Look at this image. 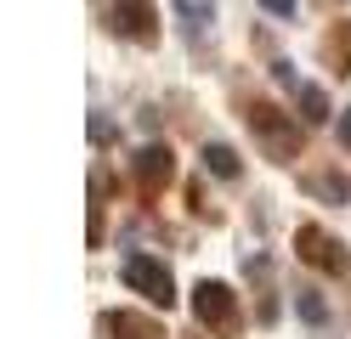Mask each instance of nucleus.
<instances>
[{
	"instance_id": "nucleus-11",
	"label": "nucleus",
	"mask_w": 351,
	"mask_h": 339,
	"mask_svg": "<svg viewBox=\"0 0 351 339\" xmlns=\"http://www.w3.org/2000/svg\"><path fill=\"white\" fill-rule=\"evenodd\" d=\"M328 57L340 62V74H346V68H351V23H346V29H340L335 40H328Z\"/></svg>"
},
{
	"instance_id": "nucleus-13",
	"label": "nucleus",
	"mask_w": 351,
	"mask_h": 339,
	"mask_svg": "<svg viewBox=\"0 0 351 339\" xmlns=\"http://www.w3.org/2000/svg\"><path fill=\"white\" fill-rule=\"evenodd\" d=\"M91 142H114V119H108V113L91 119Z\"/></svg>"
},
{
	"instance_id": "nucleus-2",
	"label": "nucleus",
	"mask_w": 351,
	"mask_h": 339,
	"mask_svg": "<svg viewBox=\"0 0 351 339\" xmlns=\"http://www.w3.org/2000/svg\"><path fill=\"white\" fill-rule=\"evenodd\" d=\"M193 316H199L204 328H210V323H215V328H227V323H232V288L204 277L199 288H193Z\"/></svg>"
},
{
	"instance_id": "nucleus-7",
	"label": "nucleus",
	"mask_w": 351,
	"mask_h": 339,
	"mask_svg": "<svg viewBox=\"0 0 351 339\" xmlns=\"http://www.w3.org/2000/svg\"><path fill=\"white\" fill-rule=\"evenodd\" d=\"M295 108H300V125H323L328 119V97H323L317 85H300L295 90Z\"/></svg>"
},
{
	"instance_id": "nucleus-4",
	"label": "nucleus",
	"mask_w": 351,
	"mask_h": 339,
	"mask_svg": "<svg viewBox=\"0 0 351 339\" xmlns=\"http://www.w3.org/2000/svg\"><path fill=\"white\" fill-rule=\"evenodd\" d=\"M114 23L125 34H136V40H153V6H147V0H119Z\"/></svg>"
},
{
	"instance_id": "nucleus-6",
	"label": "nucleus",
	"mask_w": 351,
	"mask_h": 339,
	"mask_svg": "<svg viewBox=\"0 0 351 339\" xmlns=\"http://www.w3.org/2000/svg\"><path fill=\"white\" fill-rule=\"evenodd\" d=\"M136 175L147 181V187L170 181V147H159V142H153V147H142V153H136Z\"/></svg>"
},
{
	"instance_id": "nucleus-5",
	"label": "nucleus",
	"mask_w": 351,
	"mask_h": 339,
	"mask_svg": "<svg viewBox=\"0 0 351 339\" xmlns=\"http://www.w3.org/2000/svg\"><path fill=\"white\" fill-rule=\"evenodd\" d=\"M300 249H306V255H312L317 266H328V271H346V255H340V243H335V238H323V232H312V226L300 232Z\"/></svg>"
},
{
	"instance_id": "nucleus-3",
	"label": "nucleus",
	"mask_w": 351,
	"mask_h": 339,
	"mask_svg": "<svg viewBox=\"0 0 351 339\" xmlns=\"http://www.w3.org/2000/svg\"><path fill=\"white\" fill-rule=\"evenodd\" d=\"M250 125H255V130H261V136L272 142V153H295V130L283 125L272 108H255V113H250Z\"/></svg>"
},
{
	"instance_id": "nucleus-8",
	"label": "nucleus",
	"mask_w": 351,
	"mask_h": 339,
	"mask_svg": "<svg viewBox=\"0 0 351 339\" xmlns=\"http://www.w3.org/2000/svg\"><path fill=\"white\" fill-rule=\"evenodd\" d=\"M306 192L328 198V203H351V181L346 175H312V181H306Z\"/></svg>"
},
{
	"instance_id": "nucleus-15",
	"label": "nucleus",
	"mask_w": 351,
	"mask_h": 339,
	"mask_svg": "<svg viewBox=\"0 0 351 339\" xmlns=\"http://www.w3.org/2000/svg\"><path fill=\"white\" fill-rule=\"evenodd\" d=\"M340 142H346V147H351V108H346V113H340Z\"/></svg>"
},
{
	"instance_id": "nucleus-1",
	"label": "nucleus",
	"mask_w": 351,
	"mask_h": 339,
	"mask_svg": "<svg viewBox=\"0 0 351 339\" xmlns=\"http://www.w3.org/2000/svg\"><path fill=\"white\" fill-rule=\"evenodd\" d=\"M119 277H125V288L130 294H142L147 305H176V283H170V271H165V260H153V255H125L119 260Z\"/></svg>"
},
{
	"instance_id": "nucleus-12",
	"label": "nucleus",
	"mask_w": 351,
	"mask_h": 339,
	"mask_svg": "<svg viewBox=\"0 0 351 339\" xmlns=\"http://www.w3.org/2000/svg\"><path fill=\"white\" fill-rule=\"evenodd\" d=\"M295 305H300V316H306V323H323V316H328V311H323V300H317L312 288H300V300H295Z\"/></svg>"
},
{
	"instance_id": "nucleus-14",
	"label": "nucleus",
	"mask_w": 351,
	"mask_h": 339,
	"mask_svg": "<svg viewBox=\"0 0 351 339\" xmlns=\"http://www.w3.org/2000/svg\"><path fill=\"white\" fill-rule=\"evenodd\" d=\"M261 6H267L272 17H295V12H300V6H295V0H261Z\"/></svg>"
},
{
	"instance_id": "nucleus-10",
	"label": "nucleus",
	"mask_w": 351,
	"mask_h": 339,
	"mask_svg": "<svg viewBox=\"0 0 351 339\" xmlns=\"http://www.w3.org/2000/svg\"><path fill=\"white\" fill-rule=\"evenodd\" d=\"M204 170H215L221 181H232V175H238V153H232L227 142H210V147H204Z\"/></svg>"
},
{
	"instance_id": "nucleus-9",
	"label": "nucleus",
	"mask_w": 351,
	"mask_h": 339,
	"mask_svg": "<svg viewBox=\"0 0 351 339\" xmlns=\"http://www.w3.org/2000/svg\"><path fill=\"white\" fill-rule=\"evenodd\" d=\"M176 12H182V23L193 34H204L210 23H215V0H176Z\"/></svg>"
}]
</instances>
